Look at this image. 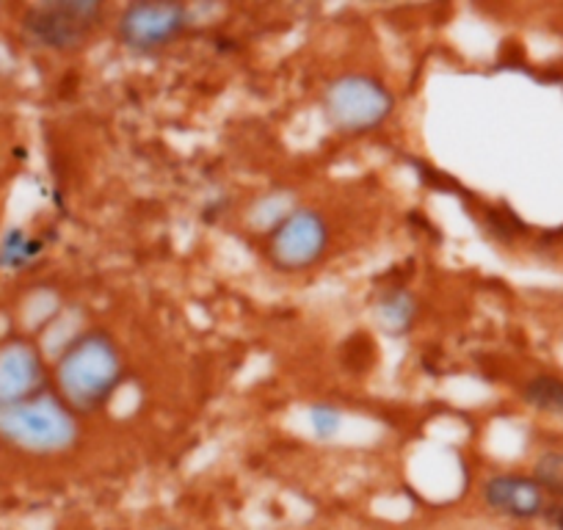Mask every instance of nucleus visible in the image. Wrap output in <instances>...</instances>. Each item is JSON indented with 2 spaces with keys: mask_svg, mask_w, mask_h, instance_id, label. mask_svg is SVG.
Masks as SVG:
<instances>
[{
  "mask_svg": "<svg viewBox=\"0 0 563 530\" xmlns=\"http://www.w3.org/2000/svg\"><path fill=\"white\" fill-rule=\"evenodd\" d=\"M124 382V360L117 340L91 329L78 334L56 365V384L73 412H97Z\"/></svg>",
  "mask_w": 563,
  "mask_h": 530,
  "instance_id": "1",
  "label": "nucleus"
},
{
  "mask_svg": "<svg viewBox=\"0 0 563 530\" xmlns=\"http://www.w3.org/2000/svg\"><path fill=\"white\" fill-rule=\"evenodd\" d=\"M0 434L31 453H64L75 448L80 426L75 412L51 395L0 409Z\"/></svg>",
  "mask_w": 563,
  "mask_h": 530,
  "instance_id": "2",
  "label": "nucleus"
},
{
  "mask_svg": "<svg viewBox=\"0 0 563 530\" xmlns=\"http://www.w3.org/2000/svg\"><path fill=\"white\" fill-rule=\"evenodd\" d=\"M323 117L338 133L362 136L382 128L395 108V97L389 95L382 80L362 73H349L334 78L323 89Z\"/></svg>",
  "mask_w": 563,
  "mask_h": 530,
  "instance_id": "3",
  "label": "nucleus"
},
{
  "mask_svg": "<svg viewBox=\"0 0 563 530\" xmlns=\"http://www.w3.org/2000/svg\"><path fill=\"white\" fill-rule=\"evenodd\" d=\"M106 7L97 0H56L31 7L23 18V34L34 47L69 53L84 47L100 29Z\"/></svg>",
  "mask_w": 563,
  "mask_h": 530,
  "instance_id": "4",
  "label": "nucleus"
},
{
  "mask_svg": "<svg viewBox=\"0 0 563 530\" xmlns=\"http://www.w3.org/2000/svg\"><path fill=\"white\" fill-rule=\"evenodd\" d=\"M191 25V12L180 3H130L117 20V40L128 51L150 56L175 45Z\"/></svg>",
  "mask_w": 563,
  "mask_h": 530,
  "instance_id": "5",
  "label": "nucleus"
},
{
  "mask_svg": "<svg viewBox=\"0 0 563 530\" xmlns=\"http://www.w3.org/2000/svg\"><path fill=\"white\" fill-rule=\"evenodd\" d=\"M329 243V227L318 210L296 208L282 221L268 241V254L282 272H305L323 257Z\"/></svg>",
  "mask_w": 563,
  "mask_h": 530,
  "instance_id": "6",
  "label": "nucleus"
},
{
  "mask_svg": "<svg viewBox=\"0 0 563 530\" xmlns=\"http://www.w3.org/2000/svg\"><path fill=\"white\" fill-rule=\"evenodd\" d=\"M481 495L489 511L517 519V522H530V519L544 517L547 511V495L530 475L497 473L484 481Z\"/></svg>",
  "mask_w": 563,
  "mask_h": 530,
  "instance_id": "7",
  "label": "nucleus"
},
{
  "mask_svg": "<svg viewBox=\"0 0 563 530\" xmlns=\"http://www.w3.org/2000/svg\"><path fill=\"white\" fill-rule=\"evenodd\" d=\"M42 384L45 371L36 349L29 343H12L0 351V409L36 398Z\"/></svg>",
  "mask_w": 563,
  "mask_h": 530,
  "instance_id": "8",
  "label": "nucleus"
},
{
  "mask_svg": "<svg viewBox=\"0 0 563 530\" xmlns=\"http://www.w3.org/2000/svg\"><path fill=\"white\" fill-rule=\"evenodd\" d=\"M376 321L393 338H404L417 321V299L406 288H389L376 299Z\"/></svg>",
  "mask_w": 563,
  "mask_h": 530,
  "instance_id": "9",
  "label": "nucleus"
},
{
  "mask_svg": "<svg viewBox=\"0 0 563 530\" xmlns=\"http://www.w3.org/2000/svg\"><path fill=\"white\" fill-rule=\"evenodd\" d=\"M296 208L299 205H296L294 191H282V188L279 191H271L252 205V210H249V227L257 232H274Z\"/></svg>",
  "mask_w": 563,
  "mask_h": 530,
  "instance_id": "10",
  "label": "nucleus"
},
{
  "mask_svg": "<svg viewBox=\"0 0 563 530\" xmlns=\"http://www.w3.org/2000/svg\"><path fill=\"white\" fill-rule=\"evenodd\" d=\"M522 401L536 412L563 418V378L552 376V373H539V376L528 378L522 387Z\"/></svg>",
  "mask_w": 563,
  "mask_h": 530,
  "instance_id": "11",
  "label": "nucleus"
},
{
  "mask_svg": "<svg viewBox=\"0 0 563 530\" xmlns=\"http://www.w3.org/2000/svg\"><path fill=\"white\" fill-rule=\"evenodd\" d=\"M530 478L541 486L547 497L563 500V451H544L533 464Z\"/></svg>",
  "mask_w": 563,
  "mask_h": 530,
  "instance_id": "12",
  "label": "nucleus"
},
{
  "mask_svg": "<svg viewBox=\"0 0 563 530\" xmlns=\"http://www.w3.org/2000/svg\"><path fill=\"white\" fill-rule=\"evenodd\" d=\"M307 423H310V431L321 442L338 440L340 431H343V412H340L334 404H312L310 412H307Z\"/></svg>",
  "mask_w": 563,
  "mask_h": 530,
  "instance_id": "13",
  "label": "nucleus"
},
{
  "mask_svg": "<svg viewBox=\"0 0 563 530\" xmlns=\"http://www.w3.org/2000/svg\"><path fill=\"white\" fill-rule=\"evenodd\" d=\"M42 252V241L25 235L23 230H12L3 238V246H0V263H7L9 268H20L29 260H34Z\"/></svg>",
  "mask_w": 563,
  "mask_h": 530,
  "instance_id": "14",
  "label": "nucleus"
},
{
  "mask_svg": "<svg viewBox=\"0 0 563 530\" xmlns=\"http://www.w3.org/2000/svg\"><path fill=\"white\" fill-rule=\"evenodd\" d=\"M544 519H547V525H552L555 530H563V500L547 503Z\"/></svg>",
  "mask_w": 563,
  "mask_h": 530,
  "instance_id": "15",
  "label": "nucleus"
},
{
  "mask_svg": "<svg viewBox=\"0 0 563 530\" xmlns=\"http://www.w3.org/2000/svg\"><path fill=\"white\" fill-rule=\"evenodd\" d=\"M158 530H180V528H158Z\"/></svg>",
  "mask_w": 563,
  "mask_h": 530,
  "instance_id": "16",
  "label": "nucleus"
}]
</instances>
